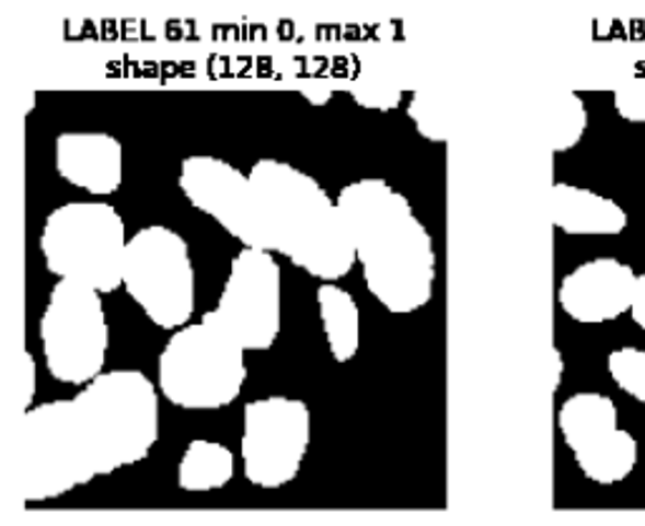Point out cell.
Instances as JSON below:
<instances>
[{
    "instance_id": "cell-1",
    "label": "cell",
    "mask_w": 645,
    "mask_h": 526,
    "mask_svg": "<svg viewBox=\"0 0 645 526\" xmlns=\"http://www.w3.org/2000/svg\"><path fill=\"white\" fill-rule=\"evenodd\" d=\"M336 199L368 292L393 315H412L429 305L437 253L412 202L379 177L350 182Z\"/></svg>"
},
{
    "instance_id": "cell-2",
    "label": "cell",
    "mask_w": 645,
    "mask_h": 526,
    "mask_svg": "<svg viewBox=\"0 0 645 526\" xmlns=\"http://www.w3.org/2000/svg\"><path fill=\"white\" fill-rule=\"evenodd\" d=\"M270 249L321 282H338L354 270L356 249L338 199L298 166L260 159L250 170Z\"/></svg>"
},
{
    "instance_id": "cell-3",
    "label": "cell",
    "mask_w": 645,
    "mask_h": 526,
    "mask_svg": "<svg viewBox=\"0 0 645 526\" xmlns=\"http://www.w3.org/2000/svg\"><path fill=\"white\" fill-rule=\"evenodd\" d=\"M73 436L91 474L108 476L152 454L159 388L141 371H104L69 398Z\"/></svg>"
},
{
    "instance_id": "cell-4",
    "label": "cell",
    "mask_w": 645,
    "mask_h": 526,
    "mask_svg": "<svg viewBox=\"0 0 645 526\" xmlns=\"http://www.w3.org/2000/svg\"><path fill=\"white\" fill-rule=\"evenodd\" d=\"M247 350L209 311L174 330L157 361V388L182 411H220L240 398L247 381Z\"/></svg>"
},
{
    "instance_id": "cell-5",
    "label": "cell",
    "mask_w": 645,
    "mask_h": 526,
    "mask_svg": "<svg viewBox=\"0 0 645 526\" xmlns=\"http://www.w3.org/2000/svg\"><path fill=\"white\" fill-rule=\"evenodd\" d=\"M46 270L108 295L124 285L127 224L106 202H69L46 217L38 237Z\"/></svg>"
},
{
    "instance_id": "cell-6",
    "label": "cell",
    "mask_w": 645,
    "mask_h": 526,
    "mask_svg": "<svg viewBox=\"0 0 645 526\" xmlns=\"http://www.w3.org/2000/svg\"><path fill=\"white\" fill-rule=\"evenodd\" d=\"M124 290L162 330H180L195 315V265L187 239L164 224L129 237Z\"/></svg>"
},
{
    "instance_id": "cell-7",
    "label": "cell",
    "mask_w": 645,
    "mask_h": 526,
    "mask_svg": "<svg viewBox=\"0 0 645 526\" xmlns=\"http://www.w3.org/2000/svg\"><path fill=\"white\" fill-rule=\"evenodd\" d=\"M44 363L51 378L83 388L104 373L108 320L102 292L58 280L38 323Z\"/></svg>"
},
{
    "instance_id": "cell-8",
    "label": "cell",
    "mask_w": 645,
    "mask_h": 526,
    "mask_svg": "<svg viewBox=\"0 0 645 526\" xmlns=\"http://www.w3.org/2000/svg\"><path fill=\"white\" fill-rule=\"evenodd\" d=\"M313 439L306 400L265 396L242 408V474L253 487L275 491L298 479Z\"/></svg>"
},
{
    "instance_id": "cell-9",
    "label": "cell",
    "mask_w": 645,
    "mask_h": 526,
    "mask_svg": "<svg viewBox=\"0 0 645 526\" xmlns=\"http://www.w3.org/2000/svg\"><path fill=\"white\" fill-rule=\"evenodd\" d=\"M209 315L245 350H270L283 325V270L275 253L242 247Z\"/></svg>"
},
{
    "instance_id": "cell-10",
    "label": "cell",
    "mask_w": 645,
    "mask_h": 526,
    "mask_svg": "<svg viewBox=\"0 0 645 526\" xmlns=\"http://www.w3.org/2000/svg\"><path fill=\"white\" fill-rule=\"evenodd\" d=\"M23 487L26 499L46 501L94 481L83 461L69 416V398L48 400L23 411L21 421Z\"/></svg>"
},
{
    "instance_id": "cell-11",
    "label": "cell",
    "mask_w": 645,
    "mask_h": 526,
    "mask_svg": "<svg viewBox=\"0 0 645 526\" xmlns=\"http://www.w3.org/2000/svg\"><path fill=\"white\" fill-rule=\"evenodd\" d=\"M180 189L197 212L212 217L242 247L270 249L250 174H242L220 156L197 154L182 162Z\"/></svg>"
},
{
    "instance_id": "cell-12",
    "label": "cell",
    "mask_w": 645,
    "mask_h": 526,
    "mask_svg": "<svg viewBox=\"0 0 645 526\" xmlns=\"http://www.w3.org/2000/svg\"><path fill=\"white\" fill-rule=\"evenodd\" d=\"M638 274L618 257H595L567 272L557 288V303L567 317L583 325L618 320L631 313Z\"/></svg>"
},
{
    "instance_id": "cell-13",
    "label": "cell",
    "mask_w": 645,
    "mask_h": 526,
    "mask_svg": "<svg viewBox=\"0 0 645 526\" xmlns=\"http://www.w3.org/2000/svg\"><path fill=\"white\" fill-rule=\"evenodd\" d=\"M56 172L91 197H112L124 179V149L112 133L66 131L54 144Z\"/></svg>"
},
{
    "instance_id": "cell-14",
    "label": "cell",
    "mask_w": 645,
    "mask_h": 526,
    "mask_svg": "<svg viewBox=\"0 0 645 526\" xmlns=\"http://www.w3.org/2000/svg\"><path fill=\"white\" fill-rule=\"evenodd\" d=\"M552 224L573 237H613L627 227V214L615 199L557 182L552 187Z\"/></svg>"
},
{
    "instance_id": "cell-15",
    "label": "cell",
    "mask_w": 645,
    "mask_h": 526,
    "mask_svg": "<svg viewBox=\"0 0 645 526\" xmlns=\"http://www.w3.org/2000/svg\"><path fill=\"white\" fill-rule=\"evenodd\" d=\"M615 429H620L618 406L606 394H595V390L573 394L563 400L557 411V431L573 454Z\"/></svg>"
},
{
    "instance_id": "cell-16",
    "label": "cell",
    "mask_w": 645,
    "mask_h": 526,
    "mask_svg": "<svg viewBox=\"0 0 645 526\" xmlns=\"http://www.w3.org/2000/svg\"><path fill=\"white\" fill-rule=\"evenodd\" d=\"M315 303L333 361H354L361 348V311L356 297L338 282H321V288L315 290Z\"/></svg>"
},
{
    "instance_id": "cell-17",
    "label": "cell",
    "mask_w": 645,
    "mask_h": 526,
    "mask_svg": "<svg viewBox=\"0 0 645 526\" xmlns=\"http://www.w3.org/2000/svg\"><path fill=\"white\" fill-rule=\"evenodd\" d=\"M573 456L585 479L598 487H615L635 471L641 446L633 433L615 429L608 436L592 441L590 446L575 451Z\"/></svg>"
},
{
    "instance_id": "cell-18",
    "label": "cell",
    "mask_w": 645,
    "mask_h": 526,
    "mask_svg": "<svg viewBox=\"0 0 645 526\" xmlns=\"http://www.w3.org/2000/svg\"><path fill=\"white\" fill-rule=\"evenodd\" d=\"M234 479V454L220 441L195 439L177 464V487L189 494L220 491Z\"/></svg>"
},
{
    "instance_id": "cell-19",
    "label": "cell",
    "mask_w": 645,
    "mask_h": 526,
    "mask_svg": "<svg viewBox=\"0 0 645 526\" xmlns=\"http://www.w3.org/2000/svg\"><path fill=\"white\" fill-rule=\"evenodd\" d=\"M585 129H588V108L580 96L567 91L565 96H560L555 119H552V152H569L583 141Z\"/></svg>"
},
{
    "instance_id": "cell-20",
    "label": "cell",
    "mask_w": 645,
    "mask_h": 526,
    "mask_svg": "<svg viewBox=\"0 0 645 526\" xmlns=\"http://www.w3.org/2000/svg\"><path fill=\"white\" fill-rule=\"evenodd\" d=\"M608 373L615 386L645 406V350L625 346L608 355Z\"/></svg>"
},
{
    "instance_id": "cell-21",
    "label": "cell",
    "mask_w": 645,
    "mask_h": 526,
    "mask_svg": "<svg viewBox=\"0 0 645 526\" xmlns=\"http://www.w3.org/2000/svg\"><path fill=\"white\" fill-rule=\"evenodd\" d=\"M408 114H412V119L422 137H426L429 141H447V133H449L447 116H444L439 104H434L426 96L416 94L412 106H408Z\"/></svg>"
},
{
    "instance_id": "cell-22",
    "label": "cell",
    "mask_w": 645,
    "mask_h": 526,
    "mask_svg": "<svg viewBox=\"0 0 645 526\" xmlns=\"http://www.w3.org/2000/svg\"><path fill=\"white\" fill-rule=\"evenodd\" d=\"M615 112L631 124H645V81H631L615 89Z\"/></svg>"
},
{
    "instance_id": "cell-23",
    "label": "cell",
    "mask_w": 645,
    "mask_h": 526,
    "mask_svg": "<svg viewBox=\"0 0 645 526\" xmlns=\"http://www.w3.org/2000/svg\"><path fill=\"white\" fill-rule=\"evenodd\" d=\"M631 317H633V323L638 325L641 330H645V272L638 274V282H635L633 303H631Z\"/></svg>"
},
{
    "instance_id": "cell-24",
    "label": "cell",
    "mask_w": 645,
    "mask_h": 526,
    "mask_svg": "<svg viewBox=\"0 0 645 526\" xmlns=\"http://www.w3.org/2000/svg\"><path fill=\"white\" fill-rule=\"evenodd\" d=\"M23 361H26L23 371H26V411H28L33 398H36V358H33L31 353H23Z\"/></svg>"
},
{
    "instance_id": "cell-25",
    "label": "cell",
    "mask_w": 645,
    "mask_h": 526,
    "mask_svg": "<svg viewBox=\"0 0 645 526\" xmlns=\"http://www.w3.org/2000/svg\"><path fill=\"white\" fill-rule=\"evenodd\" d=\"M565 375V358L557 348H552V394H557L560 386H563Z\"/></svg>"
}]
</instances>
